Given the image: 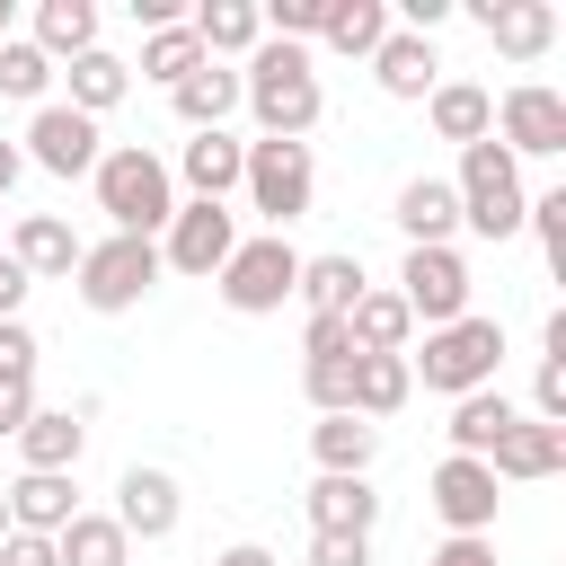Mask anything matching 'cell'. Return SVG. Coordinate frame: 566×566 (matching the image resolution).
I'll return each instance as SVG.
<instances>
[{"label":"cell","mask_w":566,"mask_h":566,"mask_svg":"<svg viewBox=\"0 0 566 566\" xmlns=\"http://www.w3.org/2000/svg\"><path fill=\"white\" fill-rule=\"evenodd\" d=\"M407 354H354V389H345V416H363V424H380V416H398L407 407Z\"/></svg>","instance_id":"27"},{"label":"cell","mask_w":566,"mask_h":566,"mask_svg":"<svg viewBox=\"0 0 566 566\" xmlns=\"http://www.w3.org/2000/svg\"><path fill=\"white\" fill-rule=\"evenodd\" d=\"M248 212H265V230H292L318 195V168H310V142H248Z\"/></svg>","instance_id":"7"},{"label":"cell","mask_w":566,"mask_h":566,"mask_svg":"<svg viewBox=\"0 0 566 566\" xmlns=\"http://www.w3.org/2000/svg\"><path fill=\"white\" fill-rule=\"evenodd\" d=\"M371 451H380V424H363V416H318L310 424L318 478H371Z\"/></svg>","instance_id":"23"},{"label":"cell","mask_w":566,"mask_h":566,"mask_svg":"<svg viewBox=\"0 0 566 566\" xmlns=\"http://www.w3.org/2000/svg\"><path fill=\"white\" fill-rule=\"evenodd\" d=\"M380 35H389V0H327V18H318V44L354 53V62H371Z\"/></svg>","instance_id":"31"},{"label":"cell","mask_w":566,"mask_h":566,"mask_svg":"<svg viewBox=\"0 0 566 566\" xmlns=\"http://www.w3.org/2000/svg\"><path fill=\"white\" fill-rule=\"evenodd\" d=\"M9 256L27 265V283H71L80 239H71V221H62V212H27V221L9 230Z\"/></svg>","instance_id":"18"},{"label":"cell","mask_w":566,"mask_h":566,"mask_svg":"<svg viewBox=\"0 0 566 566\" xmlns=\"http://www.w3.org/2000/svg\"><path fill=\"white\" fill-rule=\"evenodd\" d=\"M18 301H27V265L0 248V318H18Z\"/></svg>","instance_id":"47"},{"label":"cell","mask_w":566,"mask_h":566,"mask_svg":"<svg viewBox=\"0 0 566 566\" xmlns=\"http://www.w3.org/2000/svg\"><path fill=\"white\" fill-rule=\"evenodd\" d=\"M363 292H371V283H363V256H301L292 301H310V318H345Z\"/></svg>","instance_id":"26"},{"label":"cell","mask_w":566,"mask_h":566,"mask_svg":"<svg viewBox=\"0 0 566 566\" xmlns=\"http://www.w3.org/2000/svg\"><path fill=\"white\" fill-rule=\"evenodd\" d=\"M371 80H380L389 97L424 106V97H433V80H442V62H433V35H407V27H389V35H380V53H371Z\"/></svg>","instance_id":"16"},{"label":"cell","mask_w":566,"mask_h":566,"mask_svg":"<svg viewBox=\"0 0 566 566\" xmlns=\"http://www.w3.org/2000/svg\"><path fill=\"white\" fill-rule=\"evenodd\" d=\"M424 115H433V133H442V142H460V150L495 133V97H486L478 80H433V97H424Z\"/></svg>","instance_id":"25"},{"label":"cell","mask_w":566,"mask_h":566,"mask_svg":"<svg viewBox=\"0 0 566 566\" xmlns=\"http://www.w3.org/2000/svg\"><path fill=\"white\" fill-rule=\"evenodd\" d=\"M0 495H9V531H35V539H53V531L80 513V504H71L80 486H71L62 469H27V478H9Z\"/></svg>","instance_id":"19"},{"label":"cell","mask_w":566,"mask_h":566,"mask_svg":"<svg viewBox=\"0 0 566 566\" xmlns=\"http://www.w3.org/2000/svg\"><path fill=\"white\" fill-rule=\"evenodd\" d=\"M469 18H478L486 44L513 53V62H539V53L557 44V9H548V0H478Z\"/></svg>","instance_id":"14"},{"label":"cell","mask_w":566,"mask_h":566,"mask_svg":"<svg viewBox=\"0 0 566 566\" xmlns=\"http://www.w3.org/2000/svg\"><path fill=\"white\" fill-rule=\"evenodd\" d=\"M301 504H310V531H336V539H371V522H380L371 478H318Z\"/></svg>","instance_id":"22"},{"label":"cell","mask_w":566,"mask_h":566,"mask_svg":"<svg viewBox=\"0 0 566 566\" xmlns=\"http://www.w3.org/2000/svg\"><path fill=\"white\" fill-rule=\"evenodd\" d=\"M301 354H310V363H336V354H354L345 318H310V327H301Z\"/></svg>","instance_id":"42"},{"label":"cell","mask_w":566,"mask_h":566,"mask_svg":"<svg viewBox=\"0 0 566 566\" xmlns=\"http://www.w3.org/2000/svg\"><path fill=\"white\" fill-rule=\"evenodd\" d=\"M310 566H371V539H336V531H310Z\"/></svg>","instance_id":"43"},{"label":"cell","mask_w":566,"mask_h":566,"mask_svg":"<svg viewBox=\"0 0 566 566\" xmlns=\"http://www.w3.org/2000/svg\"><path fill=\"white\" fill-rule=\"evenodd\" d=\"M345 336H354V354H407L416 318H407V301H398V292H363V301L345 310Z\"/></svg>","instance_id":"33"},{"label":"cell","mask_w":566,"mask_h":566,"mask_svg":"<svg viewBox=\"0 0 566 566\" xmlns=\"http://www.w3.org/2000/svg\"><path fill=\"white\" fill-rule=\"evenodd\" d=\"M451 195H460V230H478V239H513L522 230V168H513V150L486 133V142H469L460 150V177H451Z\"/></svg>","instance_id":"4"},{"label":"cell","mask_w":566,"mask_h":566,"mask_svg":"<svg viewBox=\"0 0 566 566\" xmlns=\"http://www.w3.org/2000/svg\"><path fill=\"white\" fill-rule=\"evenodd\" d=\"M531 407H539V424H566V363H557V354H539V380H531Z\"/></svg>","instance_id":"41"},{"label":"cell","mask_w":566,"mask_h":566,"mask_svg":"<svg viewBox=\"0 0 566 566\" xmlns=\"http://www.w3.org/2000/svg\"><path fill=\"white\" fill-rule=\"evenodd\" d=\"M212 566H274V548H256V539H239V548H221Z\"/></svg>","instance_id":"48"},{"label":"cell","mask_w":566,"mask_h":566,"mask_svg":"<svg viewBox=\"0 0 566 566\" xmlns=\"http://www.w3.org/2000/svg\"><path fill=\"white\" fill-rule=\"evenodd\" d=\"M495 486H531V478H557L566 469V424H539V416H513L504 442L486 451Z\"/></svg>","instance_id":"13"},{"label":"cell","mask_w":566,"mask_h":566,"mask_svg":"<svg viewBox=\"0 0 566 566\" xmlns=\"http://www.w3.org/2000/svg\"><path fill=\"white\" fill-rule=\"evenodd\" d=\"M88 177H97V212H106L124 239H159V230H168V212H177V177H168V159H159V150L115 142Z\"/></svg>","instance_id":"2"},{"label":"cell","mask_w":566,"mask_h":566,"mask_svg":"<svg viewBox=\"0 0 566 566\" xmlns=\"http://www.w3.org/2000/svg\"><path fill=\"white\" fill-rule=\"evenodd\" d=\"M62 80H71V97H62V106H71V115H88V124H97V115H106V106H124V88H133V62H115V53H106V44H97V53H80V62H71V71H62Z\"/></svg>","instance_id":"32"},{"label":"cell","mask_w":566,"mask_h":566,"mask_svg":"<svg viewBox=\"0 0 566 566\" xmlns=\"http://www.w3.org/2000/svg\"><path fill=\"white\" fill-rule=\"evenodd\" d=\"M80 301L97 310V318H115V310H142V292L159 283V239H124V230H106L97 248H80Z\"/></svg>","instance_id":"5"},{"label":"cell","mask_w":566,"mask_h":566,"mask_svg":"<svg viewBox=\"0 0 566 566\" xmlns=\"http://www.w3.org/2000/svg\"><path fill=\"white\" fill-rule=\"evenodd\" d=\"M186 27H195V44H203V62H230V53H256V44H265L256 0H203Z\"/></svg>","instance_id":"24"},{"label":"cell","mask_w":566,"mask_h":566,"mask_svg":"<svg viewBox=\"0 0 566 566\" xmlns=\"http://www.w3.org/2000/svg\"><path fill=\"white\" fill-rule=\"evenodd\" d=\"M35 416V380H0V433L18 442V424Z\"/></svg>","instance_id":"44"},{"label":"cell","mask_w":566,"mask_h":566,"mask_svg":"<svg viewBox=\"0 0 566 566\" xmlns=\"http://www.w3.org/2000/svg\"><path fill=\"white\" fill-rule=\"evenodd\" d=\"M495 142L513 150V168H522V159H557V150H566V97L539 88V80H513V88L495 97Z\"/></svg>","instance_id":"10"},{"label":"cell","mask_w":566,"mask_h":566,"mask_svg":"<svg viewBox=\"0 0 566 566\" xmlns=\"http://www.w3.org/2000/svg\"><path fill=\"white\" fill-rule=\"evenodd\" d=\"M53 557L62 566H133V539L115 531V513H71L53 531Z\"/></svg>","instance_id":"34"},{"label":"cell","mask_w":566,"mask_h":566,"mask_svg":"<svg viewBox=\"0 0 566 566\" xmlns=\"http://www.w3.org/2000/svg\"><path fill=\"white\" fill-rule=\"evenodd\" d=\"M168 106H177V124H186V133H230L239 71H230V62H203V71H186V80L168 88Z\"/></svg>","instance_id":"20"},{"label":"cell","mask_w":566,"mask_h":566,"mask_svg":"<svg viewBox=\"0 0 566 566\" xmlns=\"http://www.w3.org/2000/svg\"><path fill=\"white\" fill-rule=\"evenodd\" d=\"M168 177H186V186H195V203H221V195L248 177V142H239V133H195V142L177 150V168H168Z\"/></svg>","instance_id":"17"},{"label":"cell","mask_w":566,"mask_h":566,"mask_svg":"<svg viewBox=\"0 0 566 566\" xmlns=\"http://www.w3.org/2000/svg\"><path fill=\"white\" fill-rule=\"evenodd\" d=\"M186 71H203V44H195V27H186V18H177V27H150V35H142V80L177 88Z\"/></svg>","instance_id":"35"},{"label":"cell","mask_w":566,"mask_h":566,"mask_svg":"<svg viewBox=\"0 0 566 566\" xmlns=\"http://www.w3.org/2000/svg\"><path fill=\"white\" fill-rule=\"evenodd\" d=\"M424 566H495V539H442Z\"/></svg>","instance_id":"46"},{"label":"cell","mask_w":566,"mask_h":566,"mask_svg":"<svg viewBox=\"0 0 566 566\" xmlns=\"http://www.w3.org/2000/svg\"><path fill=\"white\" fill-rule=\"evenodd\" d=\"M0 35H9V0H0Z\"/></svg>","instance_id":"51"},{"label":"cell","mask_w":566,"mask_h":566,"mask_svg":"<svg viewBox=\"0 0 566 566\" xmlns=\"http://www.w3.org/2000/svg\"><path fill=\"white\" fill-rule=\"evenodd\" d=\"M230 248H239V212L186 195V203L168 212V230H159V274H203V283H212V274L230 265Z\"/></svg>","instance_id":"8"},{"label":"cell","mask_w":566,"mask_h":566,"mask_svg":"<svg viewBox=\"0 0 566 566\" xmlns=\"http://www.w3.org/2000/svg\"><path fill=\"white\" fill-rule=\"evenodd\" d=\"M504 363V327L495 318H451V327H424V354H407V380H424L433 398H469L486 389Z\"/></svg>","instance_id":"3"},{"label":"cell","mask_w":566,"mask_h":566,"mask_svg":"<svg viewBox=\"0 0 566 566\" xmlns=\"http://www.w3.org/2000/svg\"><path fill=\"white\" fill-rule=\"evenodd\" d=\"M398 230H407V248H451V230H460L451 177H407L398 186Z\"/></svg>","instance_id":"21"},{"label":"cell","mask_w":566,"mask_h":566,"mask_svg":"<svg viewBox=\"0 0 566 566\" xmlns=\"http://www.w3.org/2000/svg\"><path fill=\"white\" fill-rule=\"evenodd\" d=\"M212 283H221V301H230L239 318H265V310H283L292 283H301V248H292L283 230H256V239L230 248V265H221Z\"/></svg>","instance_id":"6"},{"label":"cell","mask_w":566,"mask_h":566,"mask_svg":"<svg viewBox=\"0 0 566 566\" xmlns=\"http://www.w3.org/2000/svg\"><path fill=\"white\" fill-rule=\"evenodd\" d=\"M44 88H53V62H44L27 35H0V97H27V106H44Z\"/></svg>","instance_id":"36"},{"label":"cell","mask_w":566,"mask_h":566,"mask_svg":"<svg viewBox=\"0 0 566 566\" xmlns=\"http://www.w3.org/2000/svg\"><path fill=\"white\" fill-rule=\"evenodd\" d=\"M398 301H407V318H424V327L469 318V256H460V248H407Z\"/></svg>","instance_id":"11"},{"label":"cell","mask_w":566,"mask_h":566,"mask_svg":"<svg viewBox=\"0 0 566 566\" xmlns=\"http://www.w3.org/2000/svg\"><path fill=\"white\" fill-rule=\"evenodd\" d=\"M18 177H27V159H18V142H0V195H9Z\"/></svg>","instance_id":"49"},{"label":"cell","mask_w":566,"mask_h":566,"mask_svg":"<svg viewBox=\"0 0 566 566\" xmlns=\"http://www.w3.org/2000/svg\"><path fill=\"white\" fill-rule=\"evenodd\" d=\"M0 539H9V495H0Z\"/></svg>","instance_id":"50"},{"label":"cell","mask_w":566,"mask_h":566,"mask_svg":"<svg viewBox=\"0 0 566 566\" xmlns=\"http://www.w3.org/2000/svg\"><path fill=\"white\" fill-rule=\"evenodd\" d=\"M256 18L274 27V44H301V35H318V18H327V0H265Z\"/></svg>","instance_id":"39"},{"label":"cell","mask_w":566,"mask_h":566,"mask_svg":"<svg viewBox=\"0 0 566 566\" xmlns=\"http://www.w3.org/2000/svg\"><path fill=\"white\" fill-rule=\"evenodd\" d=\"M301 389H310V407H318V416H345V389H354V354H336V363H301Z\"/></svg>","instance_id":"38"},{"label":"cell","mask_w":566,"mask_h":566,"mask_svg":"<svg viewBox=\"0 0 566 566\" xmlns=\"http://www.w3.org/2000/svg\"><path fill=\"white\" fill-rule=\"evenodd\" d=\"M522 230H539V248H548V274H566V186L531 195V203H522Z\"/></svg>","instance_id":"37"},{"label":"cell","mask_w":566,"mask_h":566,"mask_svg":"<svg viewBox=\"0 0 566 566\" xmlns=\"http://www.w3.org/2000/svg\"><path fill=\"white\" fill-rule=\"evenodd\" d=\"M239 106L256 115V133L265 142H301L310 124H318V71H310V44H256L248 53V71H239Z\"/></svg>","instance_id":"1"},{"label":"cell","mask_w":566,"mask_h":566,"mask_svg":"<svg viewBox=\"0 0 566 566\" xmlns=\"http://www.w3.org/2000/svg\"><path fill=\"white\" fill-rule=\"evenodd\" d=\"M424 504L442 513V531L451 539H486L495 531V504H504V486H495V469L486 460H433V478H424Z\"/></svg>","instance_id":"9"},{"label":"cell","mask_w":566,"mask_h":566,"mask_svg":"<svg viewBox=\"0 0 566 566\" xmlns=\"http://www.w3.org/2000/svg\"><path fill=\"white\" fill-rule=\"evenodd\" d=\"M80 442H88V424L71 416V407H35L27 424H18V451H27V469H80Z\"/></svg>","instance_id":"30"},{"label":"cell","mask_w":566,"mask_h":566,"mask_svg":"<svg viewBox=\"0 0 566 566\" xmlns=\"http://www.w3.org/2000/svg\"><path fill=\"white\" fill-rule=\"evenodd\" d=\"M513 416H522V407H513L504 389H469V398H451V451H460V460H486V451L504 442Z\"/></svg>","instance_id":"29"},{"label":"cell","mask_w":566,"mask_h":566,"mask_svg":"<svg viewBox=\"0 0 566 566\" xmlns=\"http://www.w3.org/2000/svg\"><path fill=\"white\" fill-rule=\"evenodd\" d=\"M18 159H35L44 177H88L97 159H106V142H97V124L88 115H71L62 97H44L35 106V124H27V150Z\"/></svg>","instance_id":"12"},{"label":"cell","mask_w":566,"mask_h":566,"mask_svg":"<svg viewBox=\"0 0 566 566\" xmlns=\"http://www.w3.org/2000/svg\"><path fill=\"white\" fill-rule=\"evenodd\" d=\"M0 380H35V327L0 318Z\"/></svg>","instance_id":"40"},{"label":"cell","mask_w":566,"mask_h":566,"mask_svg":"<svg viewBox=\"0 0 566 566\" xmlns=\"http://www.w3.org/2000/svg\"><path fill=\"white\" fill-rule=\"evenodd\" d=\"M27 44H35L44 62H80V53H97V0H44Z\"/></svg>","instance_id":"28"},{"label":"cell","mask_w":566,"mask_h":566,"mask_svg":"<svg viewBox=\"0 0 566 566\" xmlns=\"http://www.w3.org/2000/svg\"><path fill=\"white\" fill-rule=\"evenodd\" d=\"M0 566H62V557H53V539H35V531H9V539H0Z\"/></svg>","instance_id":"45"},{"label":"cell","mask_w":566,"mask_h":566,"mask_svg":"<svg viewBox=\"0 0 566 566\" xmlns=\"http://www.w3.org/2000/svg\"><path fill=\"white\" fill-rule=\"evenodd\" d=\"M115 531L124 539H168L177 531V478L168 469H124L115 478Z\"/></svg>","instance_id":"15"}]
</instances>
